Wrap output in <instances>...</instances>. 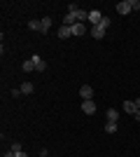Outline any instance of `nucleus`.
<instances>
[{
	"label": "nucleus",
	"mask_w": 140,
	"mask_h": 157,
	"mask_svg": "<svg viewBox=\"0 0 140 157\" xmlns=\"http://www.w3.org/2000/svg\"><path fill=\"white\" fill-rule=\"evenodd\" d=\"M31 61H33V63H35V71H45V68H47V63H45V61H42V56H38V54H33V56H31Z\"/></svg>",
	"instance_id": "423d86ee"
},
{
	"label": "nucleus",
	"mask_w": 140,
	"mask_h": 157,
	"mask_svg": "<svg viewBox=\"0 0 140 157\" xmlns=\"http://www.w3.org/2000/svg\"><path fill=\"white\" fill-rule=\"evenodd\" d=\"M9 150H14V152H21V143H12V145H9Z\"/></svg>",
	"instance_id": "6ab92c4d"
},
{
	"label": "nucleus",
	"mask_w": 140,
	"mask_h": 157,
	"mask_svg": "<svg viewBox=\"0 0 140 157\" xmlns=\"http://www.w3.org/2000/svg\"><path fill=\"white\" fill-rule=\"evenodd\" d=\"M80 96H82V101L93 98V87H91V85H82V87H80Z\"/></svg>",
	"instance_id": "f03ea898"
},
{
	"label": "nucleus",
	"mask_w": 140,
	"mask_h": 157,
	"mask_svg": "<svg viewBox=\"0 0 140 157\" xmlns=\"http://www.w3.org/2000/svg\"><path fill=\"white\" fill-rule=\"evenodd\" d=\"M84 21H89V12H84L75 2H70L68 5V14L63 17V26H75V24H84Z\"/></svg>",
	"instance_id": "f257e3e1"
},
{
	"label": "nucleus",
	"mask_w": 140,
	"mask_h": 157,
	"mask_svg": "<svg viewBox=\"0 0 140 157\" xmlns=\"http://www.w3.org/2000/svg\"><path fill=\"white\" fill-rule=\"evenodd\" d=\"M91 35L96 40H103L105 38V28H100V26H91Z\"/></svg>",
	"instance_id": "9d476101"
},
{
	"label": "nucleus",
	"mask_w": 140,
	"mask_h": 157,
	"mask_svg": "<svg viewBox=\"0 0 140 157\" xmlns=\"http://www.w3.org/2000/svg\"><path fill=\"white\" fill-rule=\"evenodd\" d=\"M59 38H61V40L73 38V28H70V26H61V28H59Z\"/></svg>",
	"instance_id": "6e6552de"
},
{
	"label": "nucleus",
	"mask_w": 140,
	"mask_h": 157,
	"mask_svg": "<svg viewBox=\"0 0 140 157\" xmlns=\"http://www.w3.org/2000/svg\"><path fill=\"white\" fill-rule=\"evenodd\" d=\"M131 7H133L135 12H140V0H131Z\"/></svg>",
	"instance_id": "a211bd4d"
},
{
	"label": "nucleus",
	"mask_w": 140,
	"mask_h": 157,
	"mask_svg": "<svg viewBox=\"0 0 140 157\" xmlns=\"http://www.w3.org/2000/svg\"><path fill=\"white\" fill-rule=\"evenodd\" d=\"M82 113L93 115V113H96V101H93V98H89V101H82Z\"/></svg>",
	"instance_id": "7ed1b4c3"
},
{
	"label": "nucleus",
	"mask_w": 140,
	"mask_h": 157,
	"mask_svg": "<svg viewBox=\"0 0 140 157\" xmlns=\"http://www.w3.org/2000/svg\"><path fill=\"white\" fill-rule=\"evenodd\" d=\"M133 10L131 7V0H121V2H117V14H128Z\"/></svg>",
	"instance_id": "20e7f679"
},
{
	"label": "nucleus",
	"mask_w": 140,
	"mask_h": 157,
	"mask_svg": "<svg viewBox=\"0 0 140 157\" xmlns=\"http://www.w3.org/2000/svg\"><path fill=\"white\" fill-rule=\"evenodd\" d=\"M21 68H23V73H31V71H35V63L28 59V61H23V66H21Z\"/></svg>",
	"instance_id": "2eb2a0df"
},
{
	"label": "nucleus",
	"mask_w": 140,
	"mask_h": 157,
	"mask_svg": "<svg viewBox=\"0 0 140 157\" xmlns=\"http://www.w3.org/2000/svg\"><path fill=\"white\" fill-rule=\"evenodd\" d=\"M124 110H126V113H131V115H135V113H138L140 108L135 105V101H124Z\"/></svg>",
	"instance_id": "1a4fd4ad"
},
{
	"label": "nucleus",
	"mask_w": 140,
	"mask_h": 157,
	"mask_svg": "<svg viewBox=\"0 0 140 157\" xmlns=\"http://www.w3.org/2000/svg\"><path fill=\"white\" fill-rule=\"evenodd\" d=\"M2 157H16V152H14V150H7V152H2Z\"/></svg>",
	"instance_id": "aec40b11"
},
{
	"label": "nucleus",
	"mask_w": 140,
	"mask_h": 157,
	"mask_svg": "<svg viewBox=\"0 0 140 157\" xmlns=\"http://www.w3.org/2000/svg\"><path fill=\"white\" fill-rule=\"evenodd\" d=\"M105 131H107V134H114V131H117V122H107V124H105Z\"/></svg>",
	"instance_id": "dca6fc26"
},
{
	"label": "nucleus",
	"mask_w": 140,
	"mask_h": 157,
	"mask_svg": "<svg viewBox=\"0 0 140 157\" xmlns=\"http://www.w3.org/2000/svg\"><path fill=\"white\" fill-rule=\"evenodd\" d=\"M33 92H35L33 82H23V85H21V94H33Z\"/></svg>",
	"instance_id": "f8f14e48"
},
{
	"label": "nucleus",
	"mask_w": 140,
	"mask_h": 157,
	"mask_svg": "<svg viewBox=\"0 0 140 157\" xmlns=\"http://www.w3.org/2000/svg\"><path fill=\"white\" fill-rule=\"evenodd\" d=\"M100 21H103V14H100L98 10H91V12H89V24H91V26H98Z\"/></svg>",
	"instance_id": "39448f33"
},
{
	"label": "nucleus",
	"mask_w": 140,
	"mask_h": 157,
	"mask_svg": "<svg viewBox=\"0 0 140 157\" xmlns=\"http://www.w3.org/2000/svg\"><path fill=\"white\" fill-rule=\"evenodd\" d=\"M135 105H138V108H140V98H135Z\"/></svg>",
	"instance_id": "5701e85b"
},
{
	"label": "nucleus",
	"mask_w": 140,
	"mask_h": 157,
	"mask_svg": "<svg viewBox=\"0 0 140 157\" xmlns=\"http://www.w3.org/2000/svg\"><path fill=\"white\" fill-rule=\"evenodd\" d=\"M16 157H28V155H26L23 150H21V152H16Z\"/></svg>",
	"instance_id": "412c9836"
},
{
	"label": "nucleus",
	"mask_w": 140,
	"mask_h": 157,
	"mask_svg": "<svg viewBox=\"0 0 140 157\" xmlns=\"http://www.w3.org/2000/svg\"><path fill=\"white\" fill-rule=\"evenodd\" d=\"M70 28H73V35H75V38H82V35L87 33V26H84V24H75V26H70Z\"/></svg>",
	"instance_id": "0eeeda50"
},
{
	"label": "nucleus",
	"mask_w": 140,
	"mask_h": 157,
	"mask_svg": "<svg viewBox=\"0 0 140 157\" xmlns=\"http://www.w3.org/2000/svg\"><path fill=\"white\" fill-rule=\"evenodd\" d=\"M40 21H42V33H47L52 28V17H45V19H40Z\"/></svg>",
	"instance_id": "4468645a"
},
{
	"label": "nucleus",
	"mask_w": 140,
	"mask_h": 157,
	"mask_svg": "<svg viewBox=\"0 0 140 157\" xmlns=\"http://www.w3.org/2000/svg\"><path fill=\"white\" fill-rule=\"evenodd\" d=\"M105 117H107V122H117V120H119V113L114 110V108H107Z\"/></svg>",
	"instance_id": "9b49d317"
},
{
	"label": "nucleus",
	"mask_w": 140,
	"mask_h": 157,
	"mask_svg": "<svg viewBox=\"0 0 140 157\" xmlns=\"http://www.w3.org/2000/svg\"><path fill=\"white\" fill-rule=\"evenodd\" d=\"M28 28H31V31H40V33H42V21H40V19L28 21Z\"/></svg>",
	"instance_id": "ddd939ff"
},
{
	"label": "nucleus",
	"mask_w": 140,
	"mask_h": 157,
	"mask_svg": "<svg viewBox=\"0 0 140 157\" xmlns=\"http://www.w3.org/2000/svg\"><path fill=\"white\" fill-rule=\"evenodd\" d=\"M135 120H138V122H140V110H138V113H135Z\"/></svg>",
	"instance_id": "4be33fe9"
},
{
	"label": "nucleus",
	"mask_w": 140,
	"mask_h": 157,
	"mask_svg": "<svg viewBox=\"0 0 140 157\" xmlns=\"http://www.w3.org/2000/svg\"><path fill=\"white\" fill-rule=\"evenodd\" d=\"M110 24H112V21H110V17H103V21H100L98 26H100V28H105V31H107V26H110Z\"/></svg>",
	"instance_id": "f3484780"
}]
</instances>
